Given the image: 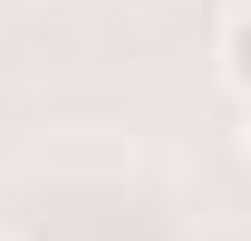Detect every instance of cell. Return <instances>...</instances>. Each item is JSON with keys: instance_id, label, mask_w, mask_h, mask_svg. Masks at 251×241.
<instances>
[{"instance_id": "2", "label": "cell", "mask_w": 251, "mask_h": 241, "mask_svg": "<svg viewBox=\"0 0 251 241\" xmlns=\"http://www.w3.org/2000/svg\"><path fill=\"white\" fill-rule=\"evenodd\" d=\"M242 154H251V116H242Z\"/></svg>"}, {"instance_id": "3", "label": "cell", "mask_w": 251, "mask_h": 241, "mask_svg": "<svg viewBox=\"0 0 251 241\" xmlns=\"http://www.w3.org/2000/svg\"><path fill=\"white\" fill-rule=\"evenodd\" d=\"M0 241H20V232H0Z\"/></svg>"}, {"instance_id": "1", "label": "cell", "mask_w": 251, "mask_h": 241, "mask_svg": "<svg viewBox=\"0 0 251 241\" xmlns=\"http://www.w3.org/2000/svg\"><path fill=\"white\" fill-rule=\"evenodd\" d=\"M213 58H222V87L251 106V10H232V20H222V48H213Z\"/></svg>"}]
</instances>
